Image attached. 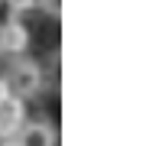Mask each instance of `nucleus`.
Returning a JSON list of instances; mask_svg holds the SVG:
<instances>
[{
    "label": "nucleus",
    "mask_w": 156,
    "mask_h": 146,
    "mask_svg": "<svg viewBox=\"0 0 156 146\" xmlns=\"http://www.w3.org/2000/svg\"><path fill=\"white\" fill-rule=\"evenodd\" d=\"M36 7L42 10V13H49L52 19L62 16V0H36Z\"/></svg>",
    "instance_id": "5"
},
{
    "label": "nucleus",
    "mask_w": 156,
    "mask_h": 146,
    "mask_svg": "<svg viewBox=\"0 0 156 146\" xmlns=\"http://www.w3.org/2000/svg\"><path fill=\"white\" fill-rule=\"evenodd\" d=\"M55 136H52V127L46 123H26L16 130V146H52Z\"/></svg>",
    "instance_id": "3"
},
{
    "label": "nucleus",
    "mask_w": 156,
    "mask_h": 146,
    "mask_svg": "<svg viewBox=\"0 0 156 146\" xmlns=\"http://www.w3.org/2000/svg\"><path fill=\"white\" fill-rule=\"evenodd\" d=\"M3 146H16V140H10V143H3Z\"/></svg>",
    "instance_id": "8"
},
{
    "label": "nucleus",
    "mask_w": 156,
    "mask_h": 146,
    "mask_svg": "<svg viewBox=\"0 0 156 146\" xmlns=\"http://www.w3.org/2000/svg\"><path fill=\"white\" fill-rule=\"evenodd\" d=\"M3 81H7L10 94L23 101V97H29V94H36V91H39V81H42V75H39L36 62H29V58H20L16 65L10 68V75L3 78Z\"/></svg>",
    "instance_id": "1"
},
{
    "label": "nucleus",
    "mask_w": 156,
    "mask_h": 146,
    "mask_svg": "<svg viewBox=\"0 0 156 146\" xmlns=\"http://www.w3.org/2000/svg\"><path fill=\"white\" fill-rule=\"evenodd\" d=\"M23 127V101L13 94L0 97V136H16Z\"/></svg>",
    "instance_id": "2"
},
{
    "label": "nucleus",
    "mask_w": 156,
    "mask_h": 146,
    "mask_svg": "<svg viewBox=\"0 0 156 146\" xmlns=\"http://www.w3.org/2000/svg\"><path fill=\"white\" fill-rule=\"evenodd\" d=\"M7 94H10V88H7V81L0 78V97H7Z\"/></svg>",
    "instance_id": "7"
},
{
    "label": "nucleus",
    "mask_w": 156,
    "mask_h": 146,
    "mask_svg": "<svg viewBox=\"0 0 156 146\" xmlns=\"http://www.w3.org/2000/svg\"><path fill=\"white\" fill-rule=\"evenodd\" d=\"M7 3H10V10H13L16 16H20V13H26V10H33V7H36V0H7Z\"/></svg>",
    "instance_id": "6"
},
{
    "label": "nucleus",
    "mask_w": 156,
    "mask_h": 146,
    "mask_svg": "<svg viewBox=\"0 0 156 146\" xmlns=\"http://www.w3.org/2000/svg\"><path fill=\"white\" fill-rule=\"evenodd\" d=\"M29 42V33L26 26H20L16 19L7 23V26H0V52H23Z\"/></svg>",
    "instance_id": "4"
}]
</instances>
